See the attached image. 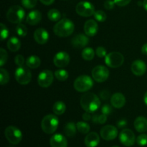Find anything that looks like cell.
<instances>
[{"label": "cell", "mask_w": 147, "mask_h": 147, "mask_svg": "<svg viewBox=\"0 0 147 147\" xmlns=\"http://www.w3.org/2000/svg\"><path fill=\"white\" fill-rule=\"evenodd\" d=\"M50 144L51 147H67V141L64 136L56 134L50 138Z\"/></svg>", "instance_id": "18"}, {"label": "cell", "mask_w": 147, "mask_h": 147, "mask_svg": "<svg viewBox=\"0 0 147 147\" xmlns=\"http://www.w3.org/2000/svg\"><path fill=\"white\" fill-rule=\"evenodd\" d=\"M26 64H27V67L30 68L36 69L39 67V66L41 64V60L37 55H30L27 58Z\"/></svg>", "instance_id": "25"}, {"label": "cell", "mask_w": 147, "mask_h": 147, "mask_svg": "<svg viewBox=\"0 0 147 147\" xmlns=\"http://www.w3.org/2000/svg\"><path fill=\"white\" fill-rule=\"evenodd\" d=\"M109 96H110V93L107 90H103V91L100 92V96L102 99L103 100H107L109 98Z\"/></svg>", "instance_id": "45"}, {"label": "cell", "mask_w": 147, "mask_h": 147, "mask_svg": "<svg viewBox=\"0 0 147 147\" xmlns=\"http://www.w3.org/2000/svg\"><path fill=\"white\" fill-rule=\"evenodd\" d=\"M89 42L88 37L83 34H76L71 40V44L73 47L77 49L83 48Z\"/></svg>", "instance_id": "15"}, {"label": "cell", "mask_w": 147, "mask_h": 147, "mask_svg": "<svg viewBox=\"0 0 147 147\" xmlns=\"http://www.w3.org/2000/svg\"><path fill=\"white\" fill-rule=\"evenodd\" d=\"M7 47L11 52H17L21 47V42L17 37H11L7 41Z\"/></svg>", "instance_id": "24"}, {"label": "cell", "mask_w": 147, "mask_h": 147, "mask_svg": "<svg viewBox=\"0 0 147 147\" xmlns=\"http://www.w3.org/2000/svg\"><path fill=\"white\" fill-rule=\"evenodd\" d=\"M98 30V23L93 20H89L86 22L84 24V32L88 37H93L96 35Z\"/></svg>", "instance_id": "17"}, {"label": "cell", "mask_w": 147, "mask_h": 147, "mask_svg": "<svg viewBox=\"0 0 147 147\" xmlns=\"http://www.w3.org/2000/svg\"><path fill=\"white\" fill-rule=\"evenodd\" d=\"M131 71L135 76H142L146 73V65L143 60H136L131 65Z\"/></svg>", "instance_id": "16"}, {"label": "cell", "mask_w": 147, "mask_h": 147, "mask_svg": "<svg viewBox=\"0 0 147 147\" xmlns=\"http://www.w3.org/2000/svg\"><path fill=\"white\" fill-rule=\"evenodd\" d=\"M45 5H50L55 1V0H40Z\"/></svg>", "instance_id": "48"}, {"label": "cell", "mask_w": 147, "mask_h": 147, "mask_svg": "<svg viewBox=\"0 0 147 147\" xmlns=\"http://www.w3.org/2000/svg\"><path fill=\"white\" fill-rule=\"evenodd\" d=\"M34 39L38 44H45L49 40L48 32L43 28L37 29L34 32Z\"/></svg>", "instance_id": "19"}, {"label": "cell", "mask_w": 147, "mask_h": 147, "mask_svg": "<svg viewBox=\"0 0 147 147\" xmlns=\"http://www.w3.org/2000/svg\"><path fill=\"white\" fill-rule=\"evenodd\" d=\"M4 136L10 144L14 145L18 144L22 139V131L18 128L14 126H9L6 128Z\"/></svg>", "instance_id": "6"}, {"label": "cell", "mask_w": 147, "mask_h": 147, "mask_svg": "<svg viewBox=\"0 0 147 147\" xmlns=\"http://www.w3.org/2000/svg\"><path fill=\"white\" fill-rule=\"evenodd\" d=\"M93 78L98 83L106 81L109 77V70L103 65L96 66L92 70Z\"/></svg>", "instance_id": "10"}, {"label": "cell", "mask_w": 147, "mask_h": 147, "mask_svg": "<svg viewBox=\"0 0 147 147\" xmlns=\"http://www.w3.org/2000/svg\"><path fill=\"white\" fill-rule=\"evenodd\" d=\"M17 83L21 85H27L31 81L32 74L30 70L25 66H19L14 73Z\"/></svg>", "instance_id": "8"}, {"label": "cell", "mask_w": 147, "mask_h": 147, "mask_svg": "<svg viewBox=\"0 0 147 147\" xmlns=\"http://www.w3.org/2000/svg\"><path fill=\"white\" fill-rule=\"evenodd\" d=\"M136 143L141 146H144L147 145V135L145 134L139 135L136 139Z\"/></svg>", "instance_id": "35"}, {"label": "cell", "mask_w": 147, "mask_h": 147, "mask_svg": "<svg viewBox=\"0 0 147 147\" xmlns=\"http://www.w3.org/2000/svg\"><path fill=\"white\" fill-rule=\"evenodd\" d=\"M23 7L27 9H32L37 4V0H22Z\"/></svg>", "instance_id": "36"}, {"label": "cell", "mask_w": 147, "mask_h": 147, "mask_svg": "<svg viewBox=\"0 0 147 147\" xmlns=\"http://www.w3.org/2000/svg\"><path fill=\"white\" fill-rule=\"evenodd\" d=\"M114 4H115L114 1H112V0H106L104 2V4H103V5H104V7L106 9L111 10L112 9H113Z\"/></svg>", "instance_id": "42"}, {"label": "cell", "mask_w": 147, "mask_h": 147, "mask_svg": "<svg viewBox=\"0 0 147 147\" xmlns=\"http://www.w3.org/2000/svg\"><path fill=\"white\" fill-rule=\"evenodd\" d=\"M76 130H77V126L73 122H69L65 124L64 127V132L65 135L68 137H73L76 134Z\"/></svg>", "instance_id": "26"}, {"label": "cell", "mask_w": 147, "mask_h": 147, "mask_svg": "<svg viewBox=\"0 0 147 147\" xmlns=\"http://www.w3.org/2000/svg\"><path fill=\"white\" fill-rule=\"evenodd\" d=\"M76 12L80 16L88 17L93 15L95 13V7L88 1H80L76 7Z\"/></svg>", "instance_id": "9"}, {"label": "cell", "mask_w": 147, "mask_h": 147, "mask_svg": "<svg viewBox=\"0 0 147 147\" xmlns=\"http://www.w3.org/2000/svg\"><path fill=\"white\" fill-rule=\"evenodd\" d=\"M98 114H94L92 116V121H93V123H98Z\"/></svg>", "instance_id": "50"}, {"label": "cell", "mask_w": 147, "mask_h": 147, "mask_svg": "<svg viewBox=\"0 0 147 147\" xmlns=\"http://www.w3.org/2000/svg\"><path fill=\"white\" fill-rule=\"evenodd\" d=\"M53 63L57 67H65L70 63V56L65 52H59L54 56Z\"/></svg>", "instance_id": "14"}, {"label": "cell", "mask_w": 147, "mask_h": 147, "mask_svg": "<svg viewBox=\"0 0 147 147\" xmlns=\"http://www.w3.org/2000/svg\"><path fill=\"white\" fill-rule=\"evenodd\" d=\"M59 121L56 116L49 114L45 116L41 121V127L43 131L47 134H52L57 130Z\"/></svg>", "instance_id": "3"}, {"label": "cell", "mask_w": 147, "mask_h": 147, "mask_svg": "<svg viewBox=\"0 0 147 147\" xmlns=\"http://www.w3.org/2000/svg\"><path fill=\"white\" fill-rule=\"evenodd\" d=\"M42 20V14L38 10L31 11L27 16L26 22L30 25H36L39 24Z\"/></svg>", "instance_id": "22"}, {"label": "cell", "mask_w": 147, "mask_h": 147, "mask_svg": "<svg viewBox=\"0 0 147 147\" xmlns=\"http://www.w3.org/2000/svg\"><path fill=\"white\" fill-rule=\"evenodd\" d=\"M93 86V81L88 76L83 75L78 77L74 81V88L78 92L83 93L92 88Z\"/></svg>", "instance_id": "5"}, {"label": "cell", "mask_w": 147, "mask_h": 147, "mask_svg": "<svg viewBox=\"0 0 147 147\" xmlns=\"http://www.w3.org/2000/svg\"><path fill=\"white\" fill-rule=\"evenodd\" d=\"M142 54L147 55V43L144 45L142 47Z\"/></svg>", "instance_id": "49"}, {"label": "cell", "mask_w": 147, "mask_h": 147, "mask_svg": "<svg viewBox=\"0 0 147 147\" xmlns=\"http://www.w3.org/2000/svg\"><path fill=\"white\" fill-rule=\"evenodd\" d=\"M115 4L119 7H125L130 3L131 0H113Z\"/></svg>", "instance_id": "43"}, {"label": "cell", "mask_w": 147, "mask_h": 147, "mask_svg": "<svg viewBox=\"0 0 147 147\" xmlns=\"http://www.w3.org/2000/svg\"><path fill=\"white\" fill-rule=\"evenodd\" d=\"M134 128L139 133H144L147 131V119L144 116H139L134 121Z\"/></svg>", "instance_id": "23"}, {"label": "cell", "mask_w": 147, "mask_h": 147, "mask_svg": "<svg viewBox=\"0 0 147 147\" xmlns=\"http://www.w3.org/2000/svg\"><path fill=\"white\" fill-rule=\"evenodd\" d=\"M74 30V23L67 18L58 21L53 27V31L55 35L61 37H66L71 35Z\"/></svg>", "instance_id": "2"}, {"label": "cell", "mask_w": 147, "mask_h": 147, "mask_svg": "<svg viewBox=\"0 0 147 147\" xmlns=\"http://www.w3.org/2000/svg\"><path fill=\"white\" fill-rule=\"evenodd\" d=\"M27 28L24 24H17V26L16 27V32L20 37H25L27 34Z\"/></svg>", "instance_id": "33"}, {"label": "cell", "mask_w": 147, "mask_h": 147, "mask_svg": "<svg viewBox=\"0 0 147 147\" xmlns=\"http://www.w3.org/2000/svg\"><path fill=\"white\" fill-rule=\"evenodd\" d=\"M66 106L64 102L57 101L54 103L53 107V111L56 115H62L65 112Z\"/></svg>", "instance_id": "27"}, {"label": "cell", "mask_w": 147, "mask_h": 147, "mask_svg": "<svg viewBox=\"0 0 147 147\" xmlns=\"http://www.w3.org/2000/svg\"><path fill=\"white\" fill-rule=\"evenodd\" d=\"M113 112V109H112V106H111L109 104H105L102 106L101 108V113L103 114L106 115V116H109L111 115Z\"/></svg>", "instance_id": "39"}, {"label": "cell", "mask_w": 147, "mask_h": 147, "mask_svg": "<svg viewBox=\"0 0 147 147\" xmlns=\"http://www.w3.org/2000/svg\"><path fill=\"white\" fill-rule=\"evenodd\" d=\"M82 57L85 60L87 61H90L94 58L95 56V52L93 48L91 47H86L83 50L81 53Z\"/></svg>", "instance_id": "28"}, {"label": "cell", "mask_w": 147, "mask_h": 147, "mask_svg": "<svg viewBox=\"0 0 147 147\" xmlns=\"http://www.w3.org/2000/svg\"><path fill=\"white\" fill-rule=\"evenodd\" d=\"M93 15H94L95 19L100 22H103L106 21V18H107L106 14L102 10H98V11H95Z\"/></svg>", "instance_id": "34"}, {"label": "cell", "mask_w": 147, "mask_h": 147, "mask_svg": "<svg viewBox=\"0 0 147 147\" xmlns=\"http://www.w3.org/2000/svg\"><path fill=\"white\" fill-rule=\"evenodd\" d=\"M144 101L145 104H146L147 106V92L146 93H145L144 97Z\"/></svg>", "instance_id": "52"}, {"label": "cell", "mask_w": 147, "mask_h": 147, "mask_svg": "<svg viewBox=\"0 0 147 147\" xmlns=\"http://www.w3.org/2000/svg\"><path fill=\"white\" fill-rule=\"evenodd\" d=\"M47 17L50 21L57 22L60 20V17H61V14L59 10L56 9H52L49 10L48 13H47Z\"/></svg>", "instance_id": "29"}, {"label": "cell", "mask_w": 147, "mask_h": 147, "mask_svg": "<svg viewBox=\"0 0 147 147\" xmlns=\"http://www.w3.org/2000/svg\"><path fill=\"white\" fill-rule=\"evenodd\" d=\"M0 55H1V59H0V65L2 67L7 60V53L4 48L0 49Z\"/></svg>", "instance_id": "38"}, {"label": "cell", "mask_w": 147, "mask_h": 147, "mask_svg": "<svg viewBox=\"0 0 147 147\" xmlns=\"http://www.w3.org/2000/svg\"><path fill=\"white\" fill-rule=\"evenodd\" d=\"M25 12L20 6L14 5L10 7L7 12V19L13 24H20L24 20Z\"/></svg>", "instance_id": "4"}, {"label": "cell", "mask_w": 147, "mask_h": 147, "mask_svg": "<svg viewBox=\"0 0 147 147\" xmlns=\"http://www.w3.org/2000/svg\"><path fill=\"white\" fill-rule=\"evenodd\" d=\"M100 142V137L96 132H90L87 134L84 140L85 145L87 147H96Z\"/></svg>", "instance_id": "21"}, {"label": "cell", "mask_w": 147, "mask_h": 147, "mask_svg": "<svg viewBox=\"0 0 147 147\" xmlns=\"http://www.w3.org/2000/svg\"><path fill=\"white\" fill-rule=\"evenodd\" d=\"M111 147H119V146H111Z\"/></svg>", "instance_id": "53"}, {"label": "cell", "mask_w": 147, "mask_h": 147, "mask_svg": "<svg viewBox=\"0 0 147 147\" xmlns=\"http://www.w3.org/2000/svg\"><path fill=\"white\" fill-rule=\"evenodd\" d=\"M111 103L116 109H121L126 103V98L122 93H116L111 98Z\"/></svg>", "instance_id": "20"}, {"label": "cell", "mask_w": 147, "mask_h": 147, "mask_svg": "<svg viewBox=\"0 0 147 147\" xmlns=\"http://www.w3.org/2000/svg\"><path fill=\"white\" fill-rule=\"evenodd\" d=\"M76 126H77V130L80 133L83 134H88L90 130V127L89 126L88 123L86 122L83 121H79L76 123Z\"/></svg>", "instance_id": "30"}, {"label": "cell", "mask_w": 147, "mask_h": 147, "mask_svg": "<svg viewBox=\"0 0 147 147\" xmlns=\"http://www.w3.org/2000/svg\"><path fill=\"white\" fill-rule=\"evenodd\" d=\"M54 79V76L51 70H44L39 74L37 83L42 88H47L52 85Z\"/></svg>", "instance_id": "12"}, {"label": "cell", "mask_w": 147, "mask_h": 147, "mask_svg": "<svg viewBox=\"0 0 147 147\" xmlns=\"http://www.w3.org/2000/svg\"><path fill=\"white\" fill-rule=\"evenodd\" d=\"M119 141L122 144L126 146H133L136 142L134 133L131 129H123L119 134Z\"/></svg>", "instance_id": "11"}, {"label": "cell", "mask_w": 147, "mask_h": 147, "mask_svg": "<svg viewBox=\"0 0 147 147\" xmlns=\"http://www.w3.org/2000/svg\"><path fill=\"white\" fill-rule=\"evenodd\" d=\"M96 54L97 55L98 57L102 58L107 55V52H106V48H104L103 47H98L96 48Z\"/></svg>", "instance_id": "40"}, {"label": "cell", "mask_w": 147, "mask_h": 147, "mask_svg": "<svg viewBox=\"0 0 147 147\" xmlns=\"http://www.w3.org/2000/svg\"><path fill=\"white\" fill-rule=\"evenodd\" d=\"M100 136L106 141H111L118 136V129L112 125H106L100 129Z\"/></svg>", "instance_id": "13"}, {"label": "cell", "mask_w": 147, "mask_h": 147, "mask_svg": "<svg viewBox=\"0 0 147 147\" xmlns=\"http://www.w3.org/2000/svg\"><path fill=\"white\" fill-rule=\"evenodd\" d=\"M124 57L123 55L119 52H112L105 57V63L107 66L111 68H117L123 65Z\"/></svg>", "instance_id": "7"}, {"label": "cell", "mask_w": 147, "mask_h": 147, "mask_svg": "<svg viewBox=\"0 0 147 147\" xmlns=\"http://www.w3.org/2000/svg\"><path fill=\"white\" fill-rule=\"evenodd\" d=\"M143 7H144V8L145 9V10L147 11V0H144Z\"/></svg>", "instance_id": "51"}, {"label": "cell", "mask_w": 147, "mask_h": 147, "mask_svg": "<svg viewBox=\"0 0 147 147\" xmlns=\"http://www.w3.org/2000/svg\"><path fill=\"white\" fill-rule=\"evenodd\" d=\"M9 80V75L7 70L1 67L0 69V83L1 86L7 84Z\"/></svg>", "instance_id": "32"}, {"label": "cell", "mask_w": 147, "mask_h": 147, "mask_svg": "<svg viewBox=\"0 0 147 147\" xmlns=\"http://www.w3.org/2000/svg\"><path fill=\"white\" fill-rule=\"evenodd\" d=\"M14 62L15 64L18 66H22L24 64V58L21 55H17L14 57Z\"/></svg>", "instance_id": "41"}, {"label": "cell", "mask_w": 147, "mask_h": 147, "mask_svg": "<svg viewBox=\"0 0 147 147\" xmlns=\"http://www.w3.org/2000/svg\"><path fill=\"white\" fill-rule=\"evenodd\" d=\"M55 76L60 81H65L68 78V73L64 69H60L55 72Z\"/></svg>", "instance_id": "31"}, {"label": "cell", "mask_w": 147, "mask_h": 147, "mask_svg": "<svg viewBox=\"0 0 147 147\" xmlns=\"http://www.w3.org/2000/svg\"><path fill=\"white\" fill-rule=\"evenodd\" d=\"M80 103L83 110L89 113H94L100 106V99L93 93H86L83 95Z\"/></svg>", "instance_id": "1"}, {"label": "cell", "mask_w": 147, "mask_h": 147, "mask_svg": "<svg viewBox=\"0 0 147 147\" xmlns=\"http://www.w3.org/2000/svg\"><path fill=\"white\" fill-rule=\"evenodd\" d=\"M127 125V121L125 119H121V120L119 121L117 123V126L119 128H123Z\"/></svg>", "instance_id": "46"}, {"label": "cell", "mask_w": 147, "mask_h": 147, "mask_svg": "<svg viewBox=\"0 0 147 147\" xmlns=\"http://www.w3.org/2000/svg\"><path fill=\"white\" fill-rule=\"evenodd\" d=\"M107 121V116L103 113L102 114L98 115V123H100V124H103L105 123Z\"/></svg>", "instance_id": "44"}, {"label": "cell", "mask_w": 147, "mask_h": 147, "mask_svg": "<svg viewBox=\"0 0 147 147\" xmlns=\"http://www.w3.org/2000/svg\"><path fill=\"white\" fill-rule=\"evenodd\" d=\"M9 30L7 28L6 25L3 23H1V41H4V40L8 37Z\"/></svg>", "instance_id": "37"}, {"label": "cell", "mask_w": 147, "mask_h": 147, "mask_svg": "<svg viewBox=\"0 0 147 147\" xmlns=\"http://www.w3.org/2000/svg\"><path fill=\"white\" fill-rule=\"evenodd\" d=\"M90 113H89V112H86V113H84L83 114V120H85V121H90V119H92V116H91V115L90 114Z\"/></svg>", "instance_id": "47"}]
</instances>
